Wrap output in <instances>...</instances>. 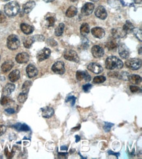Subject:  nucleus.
Here are the masks:
<instances>
[{"label": "nucleus", "instance_id": "26", "mask_svg": "<svg viewBox=\"0 0 142 159\" xmlns=\"http://www.w3.org/2000/svg\"><path fill=\"white\" fill-rule=\"evenodd\" d=\"M13 127L18 131H29L30 130V127H29L26 124H22V123H16L13 125Z\"/></svg>", "mask_w": 142, "mask_h": 159}, {"label": "nucleus", "instance_id": "15", "mask_svg": "<svg viewBox=\"0 0 142 159\" xmlns=\"http://www.w3.org/2000/svg\"><path fill=\"white\" fill-rule=\"evenodd\" d=\"M91 32L94 37L98 38H102L105 36V31L102 28H94L91 30Z\"/></svg>", "mask_w": 142, "mask_h": 159}, {"label": "nucleus", "instance_id": "10", "mask_svg": "<svg viewBox=\"0 0 142 159\" xmlns=\"http://www.w3.org/2000/svg\"><path fill=\"white\" fill-rule=\"evenodd\" d=\"M92 55L96 58H100L104 55V50L98 45H95L92 48L91 50Z\"/></svg>", "mask_w": 142, "mask_h": 159}, {"label": "nucleus", "instance_id": "25", "mask_svg": "<svg viewBox=\"0 0 142 159\" xmlns=\"http://www.w3.org/2000/svg\"><path fill=\"white\" fill-rule=\"evenodd\" d=\"M134 25L130 22L127 20L126 23L124 24L123 26V28H122V30L124 31V32L126 33V34H128V33H130L132 31L134 30Z\"/></svg>", "mask_w": 142, "mask_h": 159}, {"label": "nucleus", "instance_id": "36", "mask_svg": "<svg viewBox=\"0 0 142 159\" xmlns=\"http://www.w3.org/2000/svg\"><path fill=\"white\" fill-rule=\"evenodd\" d=\"M136 35V37L138 38V39L141 41V30L139 28H134L133 31H132Z\"/></svg>", "mask_w": 142, "mask_h": 159}, {"label": "nucleus", "instance_id": "4", "mask_svg": "<svg viewBox=\"0 0 142 159\" xmlns=\"http://www.w3.org/2000/svg\"><path fill=\"white\" fill-rule=\"evenodd\" d=\"M126 65L129 69L136 71V70L140 69L141 66V59L138 58L129 59L126 61Z\"/></svg>", "mask_w": 142, "mask_h": 159}, {"label": "nucleus", "instance_id": "54", "mask_svg": "<svg viewBox=\"0 0 142 159\" xmlns=\"http://www.w3.org/2000/svg\"><path fill=\"white\" fill-rule=\"evenodd\" d=\"M80 127H81V125H78L77 127H75V128H73L72 130H73V131H74V130H79V129H80Z\"/></svg>", "mask_w": 142, "mask_h": 159}, {"label": "nucleus", "instance_id": "52", "mask_svg": "<svg viewBox=\"0 0 142 159\" xmlns=\"http://www.w3.org/2000/svg\"><path fill=\"white\" fill-rule=\"evenodd\" d=\"M80 137H79L78 135L75 136V142H78L79 140H80Z\"/></svg>", "mask_w": 142, "mask_h": 159}, {"label": "nucleus", "instance_id": "38", "mask_svg": "<svg viewBox=\"0 0 142 159\" xmlns=\"http://www.w3.org/2000/svg\"><path fill=\"white\" fill-rule=\"evenodd\" d=\"M114 124L113 123H111L109 122H105V125L103 127V129L105 132H109V131L111 129V127L113 126Z\"/></svg>", "mask_w": 142, "mask_h": 159}, {"label": "nucleus", "instance_id": "34", "mask_svg": "<svg viewBox=\"0 0 142 159\" xmlns=\"http://www.w3.org/2000/svg\"><path fill=\"white\" fill-rule=\"evenodd\" d=\"M27 98H28L27 93L23 92V93H21L20 95H18V100L19 102L24 103L26 100V99H27Z\"/></svg>", "mask_w": 142, "mask_h": 159}, {"label": "nucleus", "instance_id": "27", "mask_svg": "<svg viewBox=\"0 0 142 159\" xmlns=\"http://www.w3.org/2000/svg\"><path fill=\"white\" fill-rule=\"evenodd\" d=\"M77 13V9L76 7L74 6H71L68 9L66 14L68 18H72L74 17L75 16H76Z\"/></svg>", "mask_w": 142, "mask_h": 159}, {"label": "nucleus", "instance_id": "17", "mask_svg": "<svg viewBox=\"0 0 142 159\" xmlns=\"http://www.w3.org/2000/svg\"><path fill=\"white\" fill-rule=\"evenodd\" d=\"M42 111V116L45 118H50L54 115V110L51 107H45L41 109Z\"/></svg>", "mask_w": 142, "mask_h": 159}, {"label": "nucleus", "instance_id": "24", "mask_svg": "<svg viewBox=\"0 0 142 159\" xmlns=\"http://www.w3.org/2000/svg\"><path fill=\"white\" fill-rule=\"evenodd\" d=\"M14 66V63L11 61H7L3 63V64L1 65V70L3 73H7V72L10 71Z\"/></svg>", "mask_w": 142, "mask_h": 159}, {"label": "nucleus", "instance_id": "21", "mask_svg": "<svg viewBox=\"0 0 142 159\" xmlns=\"http://www.w3.org/2000/svg\"><path fill=\"white\" fill-rule=\"evenodd\" d=\"M112 35L113 37L115 38H122L124 37L126 34L124 32V31L122 30V29H113L111 30Z\"/></svg>", "mask_w": 142, "mask_h": 159}, {"label": "nucleus", "instance_id": "46", "mask_svg": "<svg viewBox=\"0 0 142 159\" xmlns=\"http://www.w3.org/2000/svg\"><path fill=\"white\" fill-rule=\"evenodd\" d=\"M58 156L59 158H66L68 157V153H58Z\"/></svg>", "mask_w": 142, "mask_h": 159}, {"label": "nucleus", "instance_id": "56", "mask_svg": "<svg viewBox=\"0 0 142 159\" xmlns=\"http://www.w3.org/2000/svg\"><path fill=\"white\" fill-rule=\"evenodd\" d=\"M90 1H92L93 2H97L98 1V0H90Z\"/></svg>", "mask_w": 142, "mask_h": 159}, {"label": "nucleus", "instance_id": "12", "mask_svg": "<svg viewBox=\"0 0 142 159\" xmlns=\"http://www.w3.org/2000/svg\"><path fill=\"white\" fill-rule=\"evenodd\" d=\"M95 15L101 20H105L107 16V11L103 6H99L95 11Z\"/></svg>", "mask_w": 142, "mask_h": 159}, {"label": "nucleus", "instance_id": "9", "mask_svg": "<svg viewBox=\"0 0 142 159\" xmlns=\"http://www.w3.org/2000/svg\"><path fill=\"white\" fill-rule=\"evenodd\" d=\"M119 54L122 59H126L129 57V49L124 44H121L119 46Z\"/></svg>", "mask_w": 142, "mask_h": 159}, {"label": "nucleus", "instance_id": "13", "mask_svg": "<svg viewBox=\"0 0 142 159\" xmlns=\"http://www.w3.org/2000/svg\"><path fill=\"white\" fill-rule=\"evenodd\" d=\"M15 59L18 63H26L30 59V56L27 53L22 52L16 55Z\"/></svg>", "mask_w": 142, "mask_h": 159}, {"label": "nucleus", "instance_id": "2", "mask_svg": "<svg viewBox=\"0 0 142 159\" xmlns=\"http://www.w3.org/2000/svg\"><path fill=\"white\" fill-rule=\"evenodd\" d=\"M5 13L9 16H14L20 11V6L16 1L9 2L5 5Z\"/></svg>", "mask_w": 142, "mask_h": 159}, {"label": "nucleus", "instance_id": "58", "mask_svg": "<svg viewBox=\"0 0 142 159\" xmlns=\"http://www.w3.org/2000/svg\"><path fill=\"white\" fill-rule=\"evenodd\" d=\"M3 1H9V0H3Z\"/></svg>", "mask_w": 142, "mask_h": 159}, {"label": "nucleus", "instance_id": "53", "mask_svg": "<svg viewBox=\"0 0 142 159\" xmlns=\"http://www.w3.org/2000/svg\"><path fill=\"white\" fill-rule=\"evenodd\" d=\"M134 1L137 4H139L141 3V0H134Z\"/></svg>", "mask_w": 142, "mask_h": 159}, {"label": "nucleus", "instance_id": "45", "mask_svg": "<svg viewBox=\"0 0 142 159\" xmlns=\"http://www.w3.org/2000/svg\"><path fill=\"white\" fill-rule=\"evenodd\" d=\"M69 100H72V106H73L75 104V102L76 98L74 96H71V97L68 98V100H66V102H68Z\"/></svg>", "mask_w": 142, "mask_h": 159}, {"label": "nucleus", "instance_id": "31", "mask_svg": "<svg viewBox=\"0 0 142 159\" xmlns=\"http://www.w3.org/2000/svg\"><path fill=\"white\" fill-rule=\"evenodd\" d=\"M34 42L35 40L33 37H28L26 38L24 40V47L26 48V49H30Z\"/></svg>", "mask_w": 142, "mask_h": 159}, {"label": "nucleus", "instance_id": "14", "mask_svg": "<svg viewBox=\"0 0 142 159\" xmlns=\"http://www.w3.org/2000/svg\"><path fill=\"white\" fill-rule=\"evenodd\" d=\"M76 78L79 81H81L85 80L86 82H89L91 80V77L85 71H78L76 73Z\"/></svg>", "mask_w": 142, "mask_h": 159}, {"label": "nucleus", "instance_id": "7", "mask_svg": "<svg viewBox=\"0 0 142 159\" xmlns=\"http://www.w3.org/2000/svg\"><path fill=\"white\" fill-rule=\"evenodd\" d=\"M50 53H51L50 50L47 49V48H44L41 50H40L37 54V58L38 61H42L48 59L50 57Z\"/></svg>", "mask_w": 142, "mask_h": 159}, {"label": "nucleus", "instance_id": "6", "mask_svg": "<svg viewBox=\"0 0 142 159\" xmlns=\"http://www.w3.org/2000/svg\"><path fill=\"white\" fill-rule=\"evenodd\" d=\"M52 70L54 73L58 74H63L65 73V67L63 61H56L52 67Z\"/></svg>", "mask_w": 142, "mask_h": 159}, {"label": "nucleus", "instance_id": "30", "mask_svg": "<svg viewBox=\"0 0 142 159\" xmlns=\"http://www.w3.org/2000/svg\"><path fill=\"white\" fill-rule=\"evenodd\" d=\"M65 28V25L63 23H60L58 25V26L56 28V30H55V35L57 36V37H60V36H61L62 34H63L64 30Z\"/></svg>", "mask_w": 142, "mask_h": 159}, {"label": "nucleus", "instance_id": "3", "mask_svg": "<svg viewBox=\"0 0 142 159\" xmlns=\"http://www.w3.org/2000/svg\"><path fill=\"white\" fill-rule=\"evenodd\" d=\"M7 45L9 49L11 50H16L20 46V40L17 36L15 35H11L7 38Z\"/></svg>", "mask_w": 142, "mask_h": 159}, {"label": "nucleus", "instance_id": "37", "mask_svg": "<svg viewBox=\"0 0 142 159\" xmlns=\"http://www.w3.org/2000/svg\"><path fill=\"white\" fill-rule=\"evenodd\" d=\"M11 100L10 98H9L7 96H3V97H2L1 100V104L2 106H5L7 105L10 102Z\"/></svg>", "mask_w": 142, "mask_h": 159}, {"label": "nucleus", "instance_id": "32", "mask_svg": "<svg viewBox=\"0 0 142 159\" xmlns=\"http://www.w3.org/2000/svg\"><path fill=\"white\" fill-rule=\"evenodd\" d=\"M32 82L31 81H26L24 83L22 88V91L24 93H28V92L29 91V90H30V87L32 86Z\"/></svg>", "mask_w": 142, "mask_h": 159}, {"label": "nucleus", "instance_id": "39", "mask_svg": "<svg viewBox=\"0 0 142 159\" xmlns=\"http://www.w3.org/2000/svg\"><path fill=\"white\" fill-rule=\"evenodd\" d=\"M92 88V86L90 84H86L85 85H84L83 86V90L86 93L89 92V91L90 90V89Z\"/></svg>", "mask_w": 142, "mask_h": 159}, {"label": "nucleus", "instance_id": "41", "mask_svg": "<svg viewBox=\"0 0 142 159\" xmlns=\"http://www.w3.org/2000/svg\"><path fill=\"white\" fill-rule=\"evenodd\" d=\"M128 77L129 74L128 73H126V72H122L121 73V75H120V78L124 80H128Z\"/></svg>", "mask_w": 142, "mask_h": 159}, {"label": "nucleus", "instance_id": "8", "mask_svg": "<svg viewBox=\"0 0 142 159\" xmlns=\"http://www.w3.org/2000/svg\"><path fill=\"white\" fill-rule=\"evenodd\" d=\"M94 9V5L92 3H86L81 9V14L84 16L90 15Z\"/></svg>", "mask_w": 142, "mask_h": 159}, {"label": "nucleus", "instance_id": "1", "mask_svg": "<svg viewBox=\"0 0 142 159\" xmlns=\"http://www.w3.org/2000/svg\"><path fill=\"white\" fill-rule=\"evenodd\" d=\"M105 67L107 69H121L123 67V63L121 59L115 56H110L105 60Z\"/></svg>", "mask_w": 142, "mask_h": 159}, {"label": "nucleus", "instance_id": "33", "mask_svg": "<svg viewBox=\"0 0 142 159\" xmlns=\"http://www.w3.org/2000/svg\"><path fill=\"white\" fill-rule=\"evenodd\" d=\"M105 80H106L105 77L103 76H98L94 77V78L93 80V82L95 84H101L104 82Z\"/></svg>", "mask_w": 142, "mask_h": 159}, {"label": "nucleus", "instance_id": "43", "mask_svg": "<svg viewBox=\"0 0 142 159\" xmlns=\"http://www.w3.org/2000/svg\"><path fill=\"white\" fill-rule=\"evenodd\" d=\"M6 129L7 128L5 125H0V136H2V135L6 132Z\"/></svg>", "mask_w": 142, "mask_h": 159}, {"label": "nucleus", "instance_id": "29", "mask_svg": "<svg viewBox=\"0 0 142 159\" xmlns=\"http://www.w3.org/2000/svg\"><path fill=\"white\" fill-rule=\"evenodd\" d=\"M80 31H81V33L83 36H85L87 34H88V33L90 32V28H89V26L88 24L86 23L83 24L81 26Z\"/></svg>", "mask_w": 142, "mask_h": 159}, {"label": "nucleus", "instance_id": "55", "mask_svg": "<svg viewBox=\"0 0 142 159\" xmlns=\"http://www.w3.org/2000/svg\"><path fill=\"white\" fill-rule=\"evenodd\" d=\"M54 0H44L45 2H46V3H50V2L54 1Z\"/></svg>", "mask_w": 142, "mask_h": 159}, {"label": "nucleus", "instance_id": "57", "mask_svg": "<svg viewBox=\"0 0 142 159\" xmlns=\"http://www.w3.org/2000/svg\"><path fill=\"white\" fill-rule=\"evenodd\" d=\"M71 1H77V0H71Z\"/></svg>", "mask_w": 142, "mask_h": 159}, {"label": "nucleus", "instance_id": "49", "mask_svg": "<svg viewBox=\"0 0 142 159\" xmlns=\"http://www.w3.org/2000/svg\"><path fill=\"white\" fill-rule=\"evenodd\" d=\"M119 73L117 72H113V73H109V76L110 77H118L119 76Z\"/></svg>", "mask_w": 142, "mask_h": 159}, {"label": "nucleus", "instance_id": "48", "mask_svg": "<svg viewBox=\"0 0 142 159\" xmlns=\"http://www.w3.org/2000/svg\"><path fill=\"white\" fill-rule=\"evenodd\" d=\"M5 112L8 114H13L15 112V111L13 108H7V109L5 110Z\"/></svg>", "mask_w": 142, "mask_h": 159}, {"label": "nucleus", "instance_id": "22", "mask_svg": "<svg viewBox=\"0 0 142 159\" xmlns=\"http://www.w3.org/2000/svg\"><path fill=\"white\" fill-rule=\"evenodd\" d=\"M20 71H18V70H14V71H12L11 73L9 74V79L12 82H15L17 81L20 78Z\"/></svg>", "mask_w": 142, "mask_h": 159}, {"label": "nucleus", "instance_id": "50", "mask_svg": "<svg viewBox=\"0 0 142 159\" xmlns=\"http://www.w3.org/2000/svg\"><path fill=\"white\" fill-rule=\"evenodd\" d=\"M108 154H109V155H115V156H116V157H117V158H119V155H120V154H119V153H116L112 152L111 151H108Z\"/></svg>", "mask_w": 142, "mask_h": 159}, {"label": "nucleus", "instance_id": "28", "mask_svg": "<svg viewBox=\"0 0 142 159\" xmlns=\"http://www.w3.org/2000/svg\"><path fill=\"white\" fill-rule=\"evenodd\" d=\"M128 80L134 84H138L141 82V76L137 74H132V75L129 76Z\"/></svg>", "mask_w": 142, "mask_h": 159}, {"label": "nucleus", "instance_id": "47", "mask_svg": "<svg viewBox=\"0 0 142 159\" xmlns=\"http://www.w3.org/2000/svg\"><path fill=\"white\" fill-rule=\"evenodd\" d=\"M5 155L8 158H12V157H13V154L10 153L9 152V151H8V149H7V148H6L5 150Z\"/></svg>", "mask_w": 142, "mask_h": 159}, {"label": "nucleus", "instance_id": "51", "mask_svg": "<svg viewBox=\"0 0 142 159\" xmlns=\"http://www.w3.org/2000/svg\"><path fill=\"white\" fill-rule=\"evenodd\" d=\"M60 149H61V150H62V151H67V150H68V147L65 146H62L61 148H60Z\"/></svg>", "mask_w": 142, "mask_h": 159}, {"label": "nucleus", "instance_id": "59", "mask_svg": "<svg viewBox=\"0 0 142 159\" xmlns=\"http://www.w3.org/2000/svg\"><path fill=\"white\" fill-rule=\"evenodd\" d=\"M0 60H1V55H0Z\"/></svg>", "mask_w": 142, "mask_h": 159}, {"label": "nucleus", "instance_id": "44", "mask_svg": "<svg viewBox=\"0 0 142 159\" xmlns=\"http://www.w3.org/2000/svg\"><path fill=\"white\" fill-rule=\"evenodd\" d=\"M6 20L5 16L4 15L2 12L0 11V23H3Z\"/></svg>", "mask_w": 142, "mask_h": 159}, {"label": "nucleus", "instance_id": "19", "mask_svg": "<svg viewBox=\"0 0 142 159\" xmlns=\"http://www.w3.org/2000/svg\"><path fill=\"white\" fill-rule=\"evenodd\" d=\"M20 28L22 31L26 35L31 34V33H33V30H34V28H33V26L28 25L27 24L25 23L22 24L20 25Z\"/></svg>", "mask_w": 142, "mask_h": 159}, {"label": "nucleus", "instance_id": "40", "mask_svg": "<svg viewBox=\"0 0 142 159\" xmlns=\"http://www.w3.org/2000/svg\"><path fill=\"white\" fill-rule=\"evenodd\" d=\"M130 90L132 93H137L138 92V91H141L140 88L136 86H130Z\"/></svg>", "mask_w": 142, "mask_h": 159}, {"label": "nucleus", "instance_id": "16", "mask_svg": "<svg viewBox=\"0 0 142 159\" xmlns=\"http://www.w3.org/2000/svg\"><path fill=\"white\" fill-rule=\"evenodd\" d=\"M26 73L29 78H33L37 75L38 70L33 65H29L26 68Z\"/></svg>", "mask_w": 142, "mask_h": 159}, {"label": "nucleus", "instance_id": "20", "mask_svg": "<svg viewBox=\"0 0 142 159\" xmlns=\"http://www.w3.org/2000/svg\"><path fill=\"white\" fill-rule=\"evenodd\" d=\"M35 6V3L34 1H28L23 5V11L26 14L30 13L32 9L34 8Z\"/></svg>", "mask_w": 142, "mask_h": 159}, {"label": "nucleus", "instance_id": "35", "mask_svg": "<svg viewBox=\"0 0 142 159\" xmlns=\"http://www.w3.org/2000/svg\"><path fill=\"white\" fill-rule=\"evenodd\" d=\"M46 20L47 22L48 26L49 27H52V26H54L55 22H56V18L54 16H49V17L46 18Z\"/></svg>", "mask_w": 142, "mask_h": 159}, {"label": "nucleus", "instance_id": "11", "mask_svg": "<svg viewBox=\"0 0 142 159\" xmlns=\"http://www.w3.org/2000/svg\"><path fill=\"white\" fill-rule=\"evenodd\" d=\"M87 69L93 73L97 74L101 73L103 71L102 67L96 63H90V64H88Z\"/></svg>", "mask_w": 142, "mask_h": 159}, {"label": "nucleus", "instance_id": "42", "mask_svg": "<svg viewBox=\"0 0 142 159\" xmlns=\"http://www.w3.org/2000/svg\"><path fill=\"white\" fill-rule=\"evenodd\" d=\"M33 38H34V40H37V41H43V40H45V38L43 35H35L33 36Z\"/></svg>", "mask_w": 142, "mask_h": 159}, {"label": "nucleus", "instance_id": "18", "mask_svg": "<svg viewBox=\"0 0 142 159\" xmlns=\"http://www.w3.org/2000/svg\"><path fill=\"white\" fill-rule=\"evenodd\" d=\"M14 89H15V86L13 84H7L3 90V96H9L11 95L14 91Z\"/></svg>", "mask_w": 142, "mask_h": 159}, {"label": "nucleus", "instance_id": "23", "mask_svg": "<svg viewBox=\"0 0 142 159\" xmlns=\"http://www.w3.org/2000/svg\"><path fill=\"white\" fill-rule=\"evenodd\" d=\"M106 46L109 50H113L116 49L118 46V42H117V38H115L113 37V38L110 39L109 41L107 42Z\"/></svg>", "mask_w": 142, "mask_h": 159}, {"label": "nucleus", "instance_id": "5", "mask_svg": "<svg viewBox=\"0 0 142 159\" xmlns=\"http://www.w3.org/2000/svg\"><path fill=\"white\" fill-rule=\"evenodd\" d=\"M64 58L68 61L78 63L79 61V57L75 51L73 50H67L65 51L64 54Z\"/></svg>", "mask_w": 142, "mask_h": 159}]
</instances>
